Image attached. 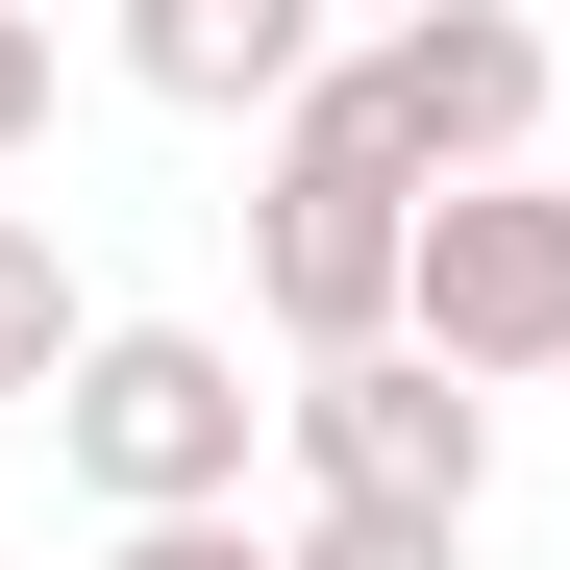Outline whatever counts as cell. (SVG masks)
<instances>
[{"label": "cell", "mask_w": 570, "mask_h": 570, "mask_svg": "<svg viewBox=\"0 0 570 570\" xmlns=\"http://www.w3.org/2000/svg\"><path fill=\"white\" fill-rule=\"evenodd\" d=\"M248 298H273L298 372H372L397 298H422V174L347 125V50H323V100L273 125V174H248Z\"/></svg>", "instance_id": "6da1fadb"}, {"label": "cell", "mask_w": 570, "mask_h": 570, "mask_svg": "<svg viewBox=\"0 0 570 570\" xmlns=\"http://www.w3.org/2000/svg\"><path fill=\"white\" fill-rule=\"evenodd\" d=\"M50 446H75V497L149 546V521H248L273 397H248L224 323H100V347H75V397H50Z\"/></svg>", "instance_id": "7a4b0ae2"}, {"label": "cell", "mask_w": 570, "mask_h": 570, "mask_svg": "<svg viewBox=\"0 0 570 570\" xmlns=\"http://www.w3.org/2000/svg\"><path fill=\"white\" fill-rule=\"evenodd\" d=\"M347 125L422 174V199H497V174L570 149V50L521 26V0H422V26H372L347 50Z\"/></svg>", "instance_id": "3957f363"}, {"label": "cell", "mask_w": 570, "mask_h": 570, "mask_svg": "<svg viewBox=\"0 0 570 570\" xmlns=\"http://www.w3.org/2000/svg\"><path fill=\"white\" fill-rule=\"evenodd\" d=\"M273 446H298V497H347V521H446V546H471V497H497V397H471V372H422V347L298 372V397H273Z\"/></svg>", "instance_id": "277c9868"}, {"label": "cell", "mask_w": 570, "mask_h": 570, "mask_svg": "<svg viewBox=\"0 0 570 570\" xmlns=\"http://www.w3.org/2000/svg\"><path fill=\"white\" fill-rule=\"evenodd\" d=\"M422 372H471V397H521V372H570V174H497V199H422V298H397Z\"/></svg>", "instance_id": "5b68a950"}, {"label": "cell", "mask_w": 570, "mask_h": 570, "mask_svg": "<svg viewBox=\"0 0 570 570\" xmlns=\"http://www.w3.org/2000/svg\"><path fill=\"white\" fill-rule=\"evenodd\" d=\"M125 75L174 125H298L323 100V26H298V0H125Z\"/></svg>", "instance_id": "8992f818"}, {"label": "cell", "mask_w": 570, "mask_h": 570, "mask_svg": "<svg viewBox=\"0 0 570 570\" xmlns=\"http://www.w3.org/2000/svg\"><path fill=\"white\" fill-rule=\"evenodd\" d=\"M75 347H100V298H75V248L0 199V422H50V397H75Z\"/></svg>", "instance_id": "52a82bcc"}, {"label": "cell", "mask_w": 570, "mask_h": 570, "mask_svg": "<svg viewBox=\"0 0 570 570\" xmlns=\"http://www.w3.org/2000/svg\"><path fill=\"white\" fill-rule=\"evenodd\" d=\"M273 570H471L446 521H347V497H298V521H273Z\"/></svg>", "instance_id": "ba28073f"}, {"label": "cell", "mask_w": 570, "mask_h": 570, "mask_svg": "<svg viewBox=\"0 0 570 570\" xmlns=\"http://www.w3.org/2000/svg\"><path fill=\"white\" fill-rule=\"evenodd\" d=\"M26 149H50V26L0 0V174H26Z\"/></svg>", "instance_id": "9c48e42d"}, {"label": "cell", "mask_w": 570, "mask_h": 570, "mask_svg": "<svg viewBox=\"0 0 570 570\" xmlns=\"http://www.w3.org/2000/svg\"><path fill=\"white\" fill-rule=\"evenodd\" d=\"M100 570H273L248 521H149V546H100Z\"/></svg>", "instance_id": "30bf717a"}, {"label": "cell", "mask_w": 570, "mask_h": 570, "mask_svg": "<svg viewBox=\"0 0 570 570\" xmlns=\"http://www.w3.org/2000/svg\"><path fill=\"white\" fill-rule=\"evenodd\" d=\"M546 174H570V149H546Z\"/></svg>", "instance_id": "8fae6325"}]
</instances>
